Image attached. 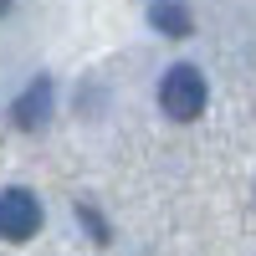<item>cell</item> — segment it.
<instances>
[{
    "mask_svg": "<svg viewBox=\"0 0 256 256\" xmlns=\"http://www.w3.org/2000/svg\"><path fill=\"white\" fill-rule=\"evenodd\" d=\"M41 226H46V210H41L36 190H26V184H6L0 190V241L26 246V241L41 236Z\"/></svg>",
    "mask_w": 256,
    "mask_h": 256,
    "instance_id": "cell-2",
    "label": "cell"
},
{
    "mask_svg": "<svg viewBox=\"0 0 256 256\" xmlns=\"http://www.w3.org/2000/svg\"><path fill=\"white\" fill-rule=\"evenodd\" d=\"M77 220L88 226V236H92L98 246H108V236H113V230H108V220H102V216H98V210H92L88 200H77Z\"/></svg>",
    "mask_w": 256,
    "mask_h": 256,
    "instance_id": "cell-5",
    "label": "cell"
},
{
    "mask_svg": "<svg viewBox=\"0 0 256 256\" xmlns=\"http://www.w3.org/2000/svg\"><path fill=\"white\" fill-rule=\"evenodd\" d=\"M148 26L159 36H169V41H184L195 31V16H190L184 0H154V6H148Z\"/></svg>",
    "mask_w": 256,
    "mask_h": 256,
    "instance_id": "cell-4",
    "label": "cell"
},
{
    "mask_svg": "<svg viewBox=\"0 0 256 256\" xmlns=\"http://www.w3.org/2000/svg\"><path fill=\"white\" fill-rule=\"evenodd\" d=\"M10 10H16V0H0V20H6V16H10Z\"/></svg>",
    "mask_w": 256,
    "mask_h": 256,
    "instance_id": "cell-6",
    "label": "cell"
},
{
    "mask_svg": "<svg viewBox=\"0 0 256 256\" xmlns=\"http://www.w3.org/2000/svg\"><path fill=\"white\" fill-rule=\"evenodd\" d=\"M52 113H56V82L41 72V77H31L26 88L16 92V102H10V123L20 128V134H41V128L52 123Z\"/></svg>",
    "mask_w": 256,
    "mask_h": 256,
    "instance_id": "cell-3",
    "label": "cell"
},
{
    "mask_svg": "<svg viewBox=\"0 0 256 256\" xmlns=\"http://www.w3.org/2000/svg\"><path fill=\"white\" fill-rule=\"evenodd\" d=\"M205 102H210V88H205V72H200V67L180 62V67L164 72V82H159V108H164V118L195 123V118L205 113Z\"/></svg>",
    "mask_w": 256,
    "mask_h": 256,
    "instance_id": "cell-1",
    "label": "cell"
}]
</instances>
